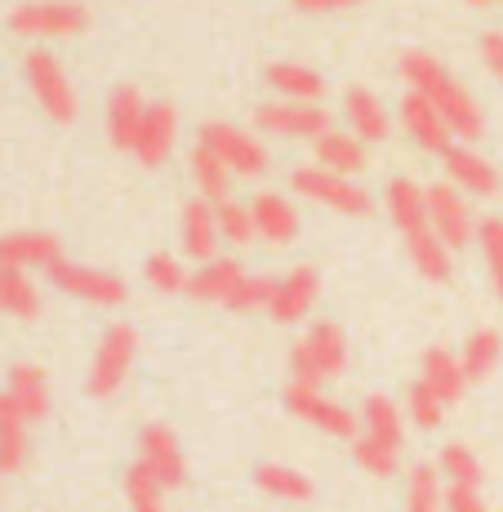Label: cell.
Segmentation results:
<instances>
[{"label":"cell","instance_id":"cell-1","mask_svg":"<svg viewBox=\"0 0 503 512\" xmlns=\"http://www.w3.org/2000/svg\"><path fill=\"white\" fill-rule=\"evenodd\" d=\"M401 76L410 81V90H419L441 116H446L455 139L477 143L481 134H486V112H481V103L468 94V85L455 81V76L441 67V58L423 54V49H406V54H401Z\"/></svg>","mask_w":503,"mask_h":512},{"label":"cell","instance_id":"cell-2","mask_svg":"<svg viewBox=\"0 0 503 512\" xmlns=\"http://www.w3.org/2000/svg\"><path fill=\"white\" fill-rule=\"evenodd\" d=\"M343 366H348V334L334 326V321L312 326L290 352L294 383H308V388H321V383L339 379Z\"/></svg>","mask_w":503,"mask_h":512},{"label":"cell","instance_id":"cell-3","mask_svg":"<svg viewBox=\"0 0 503 512\" xmlns=\"http://www.w3.org/2000/svg\"><path fill=\"white\" fill-rule=\"evenodd\" d=\"M23 76H27V90L36 94V103H41V112L49 121H58V125L76 121L81 103H76V90H72V81H67L63 63H58L49 49H32V54L23 58Z\"/></svg>","mask_w":503,"mask_h":512},{"label":"cell","instance_id":"cell-4","mask_svg":"<svg viewBox=\"0 0 503 512\" xmlns=\"http://www.w3.org/2000/svg\"><path fill=\"white\" fill-rule=\"evenodd\" d=\"M134 352H138V330L130 321H116L107 326V334L98 339V352H94V366H90V397L107 401L125 388L130 379V366H134Z\"/></svg>","mask_w":503,"mask_h":512},{"label":"cell","instance_id":"cell-5","mask_svg":"<svg viewBox=\"0 0 503 512\" xmlns=\"http://www.w3.org/2000/svg\"><path fill=\"white\" fill-rule=\"evenodd\" d=\"M196 143L210 147L236 179H263L268 174V147L254 139L250 130H236L228 121H210L196 130Z\"/></svg>","mask_w":503,"mask_h":512},{"label":"cell","instance_id":"cell-6","mask_svg":"<svg viewBox=\"0 0 503 512\" xmlns=\"http://www.w3.org/2000/svg\"><path fill=\"white\" fill-rule=\"evenodd\" d=\"M90 27V9L76 0H32L9 14V32L36 36V41H54V36H81Z\"/></svg>","mask_w":503,"mask_h":512},{"label":"cell","instance_id":"cell-7","mask_svg":"<svg viewBox=\"0 0 503 512\" xmlns=\"http://www.w3.org/2000/svg\"><path fill=\"white\" fill-rule=\"evenodd\" d=\"M290 187L303 196V201H317L325 210H339V214H357V219L374 210L366 187H357L352 179H343V174L321 170V165H299V170L290 174Z\"/></svg>","mask_w":503,"mask_h":512},{"label":"cell","instance_id":"cell-8","mask_svg":"<svg viewBox=\"0 0 503 512\" xmlns=\"http://www.w3.org/2000/svg\"><path fill=\"white\" fill-rule=\"evenodd\" d=\"M254 125H259L263 134H272V139H325V134L334 130L330 112L317 103H290V98H272V103H263L259 112H254Z\"/></svg>","mask_w":503,"mask_h":512},{"label":"cell","instance_id":"cell-9","mask_svg":"<svg viewBox=\"0 0 503 512\" xmlns=\"http://www.w3.org/2000/svg\"><path fill=\"white\" fill-rule=\"evenodd\" d=\"M285 406L290 415H299L303 423L321 428L325 437H343V441H357V415H352L343 401L325 397L321 388H308V383H285Z\"/></svg>","mask_w":503,"mask_h":512},{"label":"cell","instance_id":"cell-10","mask_svg":"<svg viewBox=\"0 0 503 512\" xmlns=\"http://www.w3.org/2000/svg\"><path fill=\"white\" fill-rule=\"evenodd\" d=\"M428 223H432V232L446 241V250L455 254L463 245L477 241L481 219H472V205L463 201V192L455 183H432L428 187Z\"/></svg>","mask_w":503,"mask_h":512},{"label":"cell","instance_id":"cell-11","mask_svg":"<svg viewBox=\"0 0 503 512\" xmlns=\"http://www.w3.org/2000/svg\"><path fill=\"white\" fill-rule=\"evenodd\" d=\"M49 281L63 294H72V299L98 303V308H121V303L130 299V290H125V281L116 277V272L85 268V263H72V259H58L54 268H49Z\"/></svg>","mask_w":503,"mask_h":512},{"label":"cell","instance_id":"cell-12","mask_svg":"<svg viewBox=\"0 0 503 512\" xmlns=\"http://www.w3.org/2000/svg\"><path fill=\"white\" fill-rule=\"evenodd\" d=\"M138 464L152 472L165 490H179L187 481V459L179 450V437H174L165 423H147V428L138 432Z\"/></svg>","mask_w":503,"mask_h":512},{"label":"cell","instance_id":"cell-13","mask_svg":"<svg viewBox=\"0 0 503 512\" xmlns=\"http://www.w3.org/2000/svg\"><path fill=\"white\" fill-rule=\"evenodd\" d=\"M401 125H406L414 147H423V152H432V156H446L450 147H455V130H450L446 116H441L419 90H410L401 98Z\"/></svg>","mask_w":503,"mask_h":512},{"label":"cell","instance_id":"cell-14","mask_svg":"<svg viewBox=\"0 0 503 512\" xmlns=\"http://www.w3.org/2000/svg\"><path fill=\"white\" fill-rule=\"evenodd\" d=\"M321 299V272L317 268H294L285 272L281 281H276V299H272V321H281V326H294V321H303L312 312V303Z\"/></svg>","mask_w":503,"mask_h":512},{"label":"cell","instance_id":"cell-15","mask_svg":"<svg viewBox=\"0 0 503 512\" xmlns=\"http://www.w3.org/2000/svg\"><path fill=\"white\" fill-rule=\"evenodd\" d=\"M63 259V245H58L54 232H5L0 236V268H14V272H27V268H54Z\"/></svg>","mask_w":503,"mask_h":512},{"label":"cell","instance_id":"cell-16","mask_svg":"<svg viewBox=\"0 0 503 512\" xmlns=\"http://www.w3.org/2000/svg\"><path fill=\"white\" fill-rule=\"evenodd\" d=\"M174 143H179V107L152 103L147 107V121H143V134H138L134 156L147 165V170H156V165H165V156L174 152Z\"/></svg>","mask_w":503,"mask_h":512},{"label":"cell","instance_id":"cell-17","mask_svg":"<svg viewBox=\"0 0 503 512\" xmlns=\"http://www.w3.org/2000/svg\"><path fill=\"white\" fill-rule=\"evenodd\" d=\"M219 241H223V232H219V210H214L210 201H187L183 205V250L192 254L196 263H214L219 259Z\"/></svg>","mask_w":503,"mask_h":512},{"label":"cell","instance_id":"cell-18","mask_svg":"<svg viewBox=\"0 0 503 512\" xmlns=\"http://www.w3.org/2000/svg\"><path fill=\"white\" fill-rule=\"evenodd\" d=\"M441 161H446L450 183H455L459 192H468V196H495L499 183H503L495 165H490L481 152H472V147H459L455 143L446 156H441Z\"/></svg>","mask_w":503,"mask_h":512},{"label":"cell","instance_id":"cell-19","mask_svg":"<svg viewBox=\"0 0 503 512\" xmlns=\"http://www.w3.org/2000/svg\"><path fill=\"white\" fill-rule=\"evenodd\" d=\"M147 107L143 94L134 90V85H121L112 98H107V134H112L116 147H125V152H134L138 147V134H143V121H147Z\"/></svg>","mask_w":503,"mask_h":512},{"label":"cell","instance_id":"cell-20","mask_svg":"<svg viewBox=\"0 0 503 512\" xmlns=\"http://www.w3.org/2000/svg\"><path fill=\"white\" fill-rule=\"evenodd\" d=\"M343 121H348V130L357 134L361 143H383L392 130L388 107H383L370 90H361V85H352V90L343 94Z\"/></svg>","mask_w":503,"mask_h":512},{"label":"cell","instance_id":"cell-21","mask_svg":"<svg viewBox=\"0 0 503 512\" xmlns=\"http://www.w3.org/2000/svg\"><path fill=\"white\" fill-rule=\"evenodd\" d=\"M250 210H254V228L268 245H290L299 236V210L281 192H259L250 201Z\"/></svg>","mask_w":503,"mask_h":512},{"label":"cell","instance_id":"cell-22","mask_svg":"<svg viewBox=\"0 0 503 512\" xmlns=\"http://www.w3.org/2000/svg\"><path fill=\"white\" fill-rule=\"evenodd\" d=\"M268 85L281 98H290V103H317L330 94V85H325V76L317 72V67L308 63H272L268 67Z\"/></svg>","mask_w":503,"mask_h":512},{"label":"cell","instance_id":"cell-23","mask_svg":"<svg viewBox=\"0 0 503 512\" xmlns=\"http://www.w3.org/2000/svg\"><path fill=\"white\" fill-rule=\"evenodd\" d=\"M312 147H317V165H321V170L343 174V179H352V174H361L370 165L366 143H361L352 130H330L325 139H317Z\"/></svg>","mask_w":503,"mask_h":512},{"label":"cell","instance_id":"cell-24","mask_svg":"<svg viewBox=\"0 0 503 512\" xmlns=\"http://www.w3.org/2000/svg\"><path fill=\"white\" fill-rule=\"evenodd\" d=\"M245 281V268L236 259H214V263H201V268L192 272V285H187V294H192L196 303H223L228 308V299L236 294V285Z\"/></svg>","mask_w":503,"mask_h":512},{"label":"cell","instance_id":"cell-25","mask_svg":"<svg viewBox=\"0 0 503 512\" xmlns=\"http://www.w3.org/2000/svg\"><path fill=\"white\" fill-rule=\"evenodd\" d=\"M5 392L14 397V406L27 415V423H41L49 415V379H45V370L41 366H14L9 370V383H5Z\"/></svg>","mask_w":503,"mask_h":512},{"label":"cell","instance_id":"cell-26","mask_svg":"<svg viewBox=\"0 0 503 512\" xmlns=\"http://www.w3.org/2000/svg\"><path fill=\"white\" fill-rule=\"evenodd\" d=\"M27 428H32V423L14 406V397L0 392V477L27 464Z\"/></svg>","mask_w":503,"mask_h":512},{"label":"cell","instance_id":"cell-27","mask_svg":"<svg viewBox=\"0 0 503 512\" xmlns=\"http://www.w3.org/2000/svg\"><path fill=\"white\" fill-rule=\"evenodd\" d=\"M423 383L437 388V397L446 406L463 401V388H468V374H463V361L450 348H428L423 352Z\"/></svg>","mask_w":503,"mask_h":512},{"label":"cell","instance_id":"cell-28","mask_svg":"<svg viewBox=\"0 0 503 512\" xmlns=\"http://www.w3.org/2000/svg\"><path fill=\"white\" fill-rule=\"evenodd\" d=\"M383 201H388V214L401 228V236L428 223V192H423L414 179H392L388 192H383Z\"/></svg>","mask_w":503,"mask_h":512},{"label":"cell","instance_id":"cell-29","mask_svg":"<svg viewBox=\"0 0 503 512\" xmlns=\"http://www.w3.org/2000/svg\"><path fill=\"white\" fill-rule=\"evenodd\" d=\"M361 423H366V437L383 441V446H392V450L406 446V415H401L397 401L383 397V392H374V397H366Z\"/></svg>","mask_w":503,"mask_h":512},{"label":"cell","instance_id":"cell-30","mask_svg":"<svg viewBox=\"0 0 503 512\" xmlns=\"http://www.w3.org/2000/svg\"><path fill=\"white\" fill-rule=\"evenodd\" d=\"M406 250H410L414 268H419L428 281H450V250H446V241L432 232V223L406 232Z\"/></svg>","mask_w":503,"mask_h":512},{"label":"cell","instance_id":"cell-31","mask_svg":"<svg viewBox=\"0 0 503 512\" xmlns=\"http://www.w3.org/2000/svg\"><path fill=\"white\" fill-rule=\"evenodd\" d=\"M0 312L18 321H36L41 317V290L27 272H14V268H0Z\"/></svg>","mask_w":503,"mask_h":512},{"label":"cell","instance_id":"cell-32","mask_svg":"<svg viewBox=\"0 0 503 512\" xmlns=\"http://www.w3.org/2000/svg\"><path fill=\"white\" fill-rule=\"evenodd\" d=\"M192 179H196V187H201V196L210 205L232 201V179H236V174L210 152V147H201V143L192 147Z\"/></svg>","mask_w":503,"mask_h":512},{"label":"cell","instance_id":"cell-33","mask_svg":"<svg viewBox=\"0 0 503 512\" xmlns=\"http://www.w3.org/2000/svg\"><path fill=\"white\" fill-rule=\"evenodd\" d=\"M254 481H259V490H268L272 499H285V504H312V495H317V486L303 472H294L285 464H259Z\"/></svg>","mask_w":503,"mask_h":512},{"label":"cell","instance_id":"cell-34","mask_svg":"<svg viewBox=\"0 0 503 512\" xmlns=\"http://www.w3.org/2000/svg\"><path fill=\"white\" fill-rule=\"evenodd\" d=\"M499 357H503V339L499 330H477L468 343H463V374H468V383H481L490 379V374L499 370Z\"/></svg>","mask_w":503,"mask_h":512},{"label":"cell","instance_id":"cell-35","mask_svg":"<svg viewBox=\"0 0 503 512\" xmlns=\"http://www.w3.org/2000/svg\"><path fill=\"white\" fill-rule=\"evenodd\" d=\"M441 508H446V490H441V468H432V464L410 468L406 512H441Z\"/></svg>","mask_w":503,"mask_h":512},{"label":"cell","instance_id":"cell-36","mask_svg":"<svg viewBox=\"0 0 503 512\" xmlns=\"http://www.w3.org/2000/svg\"><path fill=\"white\" fill-rule=\"evenodd\" d=\"M441 477L450 481V486H472V490H481V464H477V455H472L468 446H459V441H450L446 450H441Z\"/></svg>","mask_w":503,"mask_h":512},{"label":"cell","instance_id":"cell-37","mask_svg":"<svg viewBox=\"0 0 503 512\" xmlns=\"http://www.w3.org/2000/svg\"><path fill=\"white\" fill-rule=\"evenodd\" d=\"M477 245H481V259H486V272H490V285L503 299V219H481L477 223Z\"/></svg>","mask_w":503,"mask_h":512},{"label":"cell","instance_id":"cell-38","mask_svg":"<svg viewBox=\"0 0 503 512\" xmlns=\"http://www.w3.org/2000/svg\"><path fill=\"white\" fill-rule=\"evenodd\" d=\"M276 299V277H245L236 285V294L228 299V312H241V317H250V312H268Z\"/></svg>","mask_w":503,"mask_h":512},{"label":"cell","instance_id":"cell-39","mask_svg":"<svg viewBox=\"0 0 503 512\" xmlns=\"http://www.w3.org/2000/svg\"><path fill=\"white\" fill-rule=\"evenodd\" d=\"M147 285L161 294H187L192 272H187L174 254H152V259H147Z\"/></svg>","mask_w":503,"mask_h":512},{"label":"cell","instance_id":"cell-40","mask_svg":"<svg viewBox=\"0 0 503 512\" xmlns=\"http://www.w3.org/2000/svg\"><path fill=\"white\" fill-rule=\"evenodd\" d=\"M125 495H130V508H134V512H165V508H161L165 486H161V481H156L143 464H134L130 472H125Z\"/></svg>","mask_w":503,"mask_h":512},{"label":"cell","instance_id":"cell-41","mask_svg":"<svg viewBox=\"0 0 503 512\" xmlns=\"http://www.w3.org/2000/svg\"><path fill=\"white\" fill-rule=\"evenodd\" d=\"M219 210V232H223V241H232V245H250L254 236H259V228H254V210L245 201H223V205H214Z\"/></svg>","mask_w":503,"mask_h":512},{"label":"cell","instance_id":"cell-42","mask_svg":"<svg viewBox=\"0 0 503 512\" xmlns=\"http://www.w3.org/2000/svg\"><path fill=\"white\" fill-rule=\"evenodd\" d=\"M352 455H357V464L370 472V477H392V472L401 468V450L383 446V441L374 437H357L352 441Z\"/></svg>","mask_w":503,"mask_h":512},{"label":"cell","instance_id":"cell-43","mask_svg":"<svg viewBox=\"0 0 503 512\" xmlns=\"http://www.w3.org/2000/svg\"><path fill=\"white\" fill-rule=\"evenodd\" d=\"M406 410H410V419L419 423L423 432H432L441 423V415H446V401L437 397V388H428V383H414L410 388V397H406Z\"/></svg>","mask_w":503,"mask_h":512},{"label":"cell","instance_id":"cell-44","mask_svg":"<svg viewBox=\"0 0 503 512\" xmlns=\"http://www.w3.org/2000/svg\"><path fill=\"white\" fill-rule=\"evenodd\" d=\"M446 512H490V508L481 504V490H472V486H450V490H446Z\"/></svg>","mask_w":503,"mask_h":512},{"label":"cell","instance_id":"cell-45","mask_svg":"<svg viewBox=\"0 0 503 512\" xmlns=\"http://www.w3.org/2000/svg\"><path fill=\"white\" fill-rule=\"evenodd\" d=\"M481 58H486L490 76L503 85V32H486V36H481Z\"/></svg>","mask_w":503,"mask_h":512},{"label":"cell","instance_id":"cell-46","mask_svg":"<svg viewBox=\"0 0 503 512\" xmlns=\"http://www.w3.org/2000/svg\"><path fill=\"white\" fill-rule=\"evenodd\" d=\"M294 5H299L303 14H330V9H352V5H361V0H294Z\"/></svg>","mask_w":503,"mask_h":512},{"label":"cell","instance_id":"cell-47","mask_svg":"<svg viewBox=\"0 0 503 512\" xmlns=\"http://www.w3.org/2000/svg\"><path fill=\"white\" fill-rule=\"evenodd\" d=\"M468 5H477V9H481V5H495V0H468Z\"/></svg>","mask_w":503,"mask_h":512}]
</instances>
